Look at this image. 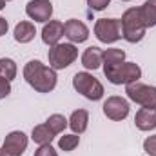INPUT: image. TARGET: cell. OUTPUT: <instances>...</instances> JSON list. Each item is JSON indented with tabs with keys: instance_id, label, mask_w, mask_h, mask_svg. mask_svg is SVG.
<instances>
[{
	"instance_id": "cell-1",
	"label": "cell",
	"mask_w": 156,
	"mask_h": 156,
	"mask_svg": "<svg viewBox=\"0 0 156 156\" xmlns=\"http://www.w3.org/2000/svg\"><path fill=\"white\" fill-rule=\"evenodd\" d=\"M26 82L38 93H49L56 85V73L53 67L44 66L40 60H31L24 67Z\"/></svg>"
},
{
	"instance_id": "cell-2",
	"label": "cell",
	"mask_w": 156,
	"mask_h": 156,
	"mask_svg": "<svg viewBox=\"0 0 156 156\" xmlns=\"http://www.w3.org/2000/svg\"><path fill=\"white\" fill-rule=\"evenodd\" d=\"M122 22V37L131 42V44H136L144 38L145 35V26H144V20L140 16V7H131L123 13V16L120 18Z\"/></svg>"
},
{
	"instance_id": "cell-3",
	"label": "cell",
	"mask_w": 156,
	"mask_h": 156,
	"mask_svg": "<svg viewBox=\"0 0 156 156\" xmlns=\"http://www.w3.org/2000/svg\"><path fill=\"white\" fill-rule=\"evenodd\" d=\"M73 87L87 100H100L104 96V85L89 73H76L73 78Z\"/></svg>"
},
{
	"instance_id": "cell-4",
	"label": "cell",
	"mask_w": 156,
	"mask_h": 156,
	"mask_svg": "<svg viewBox=\"0 0 156 156\" xmlns=\"http://www.w3.org/2000/svg\"><path fill=\"white\" fill-rule=\"evenodd\" d=\"M47 56H49V67L64 69L76 60L78 49L73 44H56V45H51Z\"/></svg>"
},
{
	"instance_id": "cell-5",
	"label": "cell",
	"mask_w": 156,
	"mask_h": 156,
	"mask_svg": "<svg viewBox=\"0 0 156 156\" xmlns=\"http://www.w3.org/2000/svg\"><path fill=\"white\" fill-rule=\"evenodd\" d=\"M129 100L140 104L142 107H156V87L153 85H145L142 82H133L127 83L125 89Z\"/></svg>"
},
{
	"instance_id": "cell-6",
	"label": "cell",
	"mask_w": 156,
	"mask_h": 156,
	"mask_svg": "<svg viewBox=\"0 0 156 156\" xmlns=\"http://www.w3.org/2000/svg\"><path fill=\"white\" fill-rule=\"evenodd\" d=\"M94 35L104 44H113L122 38V22L118 18H100L94 26Z\"/></svg>"
},
{
	"instance_id": "cell-7",
	"label": "cell",
	"mask_w": 156,
	"mask_h": 156,
	"mask_svg": "<svg viewBox=\"0 0 156 156\" xmlns=\"http://www.w3.org/2000/svg\"><path fill=\"white\" fill-rule=\"evenodd\" d=\"M107 80L111 82V83H133V82H138L140 76H142V69H140V66H136V64H133V62H123V64H120L116 69H113L111 73H107L105 75Z\"/></svg>"
},
{
	"instance_id": "cell-8",
	"label": "cell",
	"mask_w": 156,
	"mask_h": 156,
	"mask_svg": "<svg viewBox=\"0 0 156 156\" xmlns=\"http://www.w3.org/2000/svg\"><path fill=\"white\" fill-rule=\"evenodd\" d=\"M27 147V136L22 131H13L5 136L0 156H22Z\"/></svg>"
},
{
	"instance_id": "cell-9",
	"label": "cell",
	"mask_w": 156,
	"mask_h": 156,
	"mask_svg": "<svg viewBox=\"0 0 156 156\" xmlns=\"http://www.w3.org/2000/svg\"><path fill=\"white\" fill-rule=\"evenodd\" d=\"M104 115L115 122H120L129 115V102L122 96H111L104 102Z\"/></svg>"
},
{
	"instance_id": "cell-10",
	"label": "cell",
	"mask_w": 156,
	"mask_h": 156,
	"mask_svg": "<svg viewBox=\"0 0 156 156\" xmlns=\"http://www.w3.org/2000/svg\"><path fill=\"white\" fill-rule=\"evenodd\" d=\"M26 13L35 22H49L53 15V4L49 0H31L26 5Z\"/></svg>"
},
{
	"instance_id": "cell-11",
	"label": "cell",
	"mask_w": 156,
	"mask_h": 156,
	"mask_svg": "<svg viewBox=\"0 0 156 156\" xmlns=\"http://www.w3.org/2000/svg\"><path fill=\"white\" fill-rule=\"evenodd\" d=\"M64 35L71 40L73 44H82L89 37V29H87V26L83 22L71 18V20H67L64 24Z\"/></svg>"
},
{
	"instance_id": "cell-12",
	"label": "cell",
	"mask_w": 156,
	"mask_h": 156,
	"mask_svg": "<svg viewBox=\"0 0 156 156\" xmlns=\"http://www.w3.org/2000/svg\"><path fill=\"white\" fill-rule=\"evenodd\" d=\"M62 37H64V24L58 20H51L42 29V40L47 45H56Z\"/></svg>"
},
{
	"instance_id": "cell-13",
	"label": "cell",
	"mask_w": 156,
	"mask_h": 156,
	"mask_svg": "<svg viewBox=\"0 0 156 156\" xmlns=\"http://www.w3.org/2000/svg\"><path fill=\"white\" fill-rule=\"evenodd\" d=\"M134 123L140 131L156 129V107H142L134 116Z\"/></svg>"
},
{
	"instance_id": "cell-14",
	"label": "cell",
	"mask_w": 156,
	"mask_h": 156,
	"mask_svg": "<svg viewBox=\"0 0 156 156\" xmlns=\"http://www.w3.org/2000/svg\"><path fill=\"white\" fill-rule=\"evenodd\" d=\"M125 62V51L122 49H107L104 51V56H102V64H104V73H111L113 69H116L120 64Z\"/></svg>"
},
{
	"instance_id": "cell-15",
	"label": "cell",
	"mask_w": 156,
	"mask_h": 156,
	"mask_svg": "<svg viewBox=\"0 0 156 156\" xmlns=\"http://www.w3.org/2000/svg\"><path fill=\"white\" fill-rule=\"evenodd\" d=\"M102 56H104V51L100 47H87L82 55V64L85 69H98L102 66Z\"/></svg>"
},
{
	"instance_id": "cell-16",
	"label": "cell",
	"mask_w": 156,
	"mask_h": 156,
	"mask_svg": "<svg viewBox=\"0 0 156 156\" xmlns=\"http://www.w3.org/2000/svg\"><path fill=\"white\" fill-rule=\"evenodd\" d=\"M87 123H89V113L85 109L75 111L71 115V118H69V127L75 131V134H82L87 129Z\"/></svg>"
},
{
	"instance_id": "cell-17",
	"label": "cell",
	"mask_w": 156,
	"mask_h": 156,
	"mask_svg": "<svg viewBox=\"0 0 156 156\" xmlns=\"http://www.w3.org/2000/svg\"><path fill=\"white\" fill-rule=\"evenodd\" d=\"M35 35H37V31H35V26L31 22H20L15 27V40L20 42V44L31 42V40L35 38Z\"/></svg>"
},
{
	"instance_id": "cell-18",
	"label": "cell",
	"mask_w": 156,
	"mask_h": 156,
	"mask_svg": "<svg viewBox=\"0 0 156 156\" xmlns=\"http://www.w3.org/2000/svg\"><path fill=\"white\" fill-rule=\"evenodd\" d=\"M140 16L144 20V26L145 27L156 26V0H147L140 7Z\"/></svg>"
},
{
	"instance_id": "cell-19",
	"label": "cell",
	"mask_w": 156,
	"mask_h": 156,
	"mask_svg": "<svg viewBox=\"0 0 156 156\" xmlns=\"http://www.w3.org/2000/svg\"><path fill=\"white\" fill-rule=\"evenodd\" d=\"M31 138H33L38 145H47V144L53 142L55 133L49 129L47 123H42V125H37V127L33 129V136H31Z\"/></svg>"
},
{
	"instance_id": "cell-20",
	"label": "cell",
	"mask_w": 156,
	"mask_h": 156,
	"mask_svg": "<svg viewBox=\"0 0 156 156\" xmlns=\"http://www.w3.org/2000/svg\"><path fill=\"white\" fill-rule=\"evenodd\" d=\"M0 76L9 82L16 76V64L11 58H0Z\"/></svg>"
},
{
	"instance_id": "cell-21",
	"label": "cell",
	"mask_w": 156,
	"mask_h": 156,
	"mask_svg": "<svg viewBox=\"0 0 156 156\" xmlns=\"http://www.w3.org/2000/svg\"><path fill=\"white\" fill-rule=\"evenodd\" d=\"M47 125H49V129L55 133V134H58V133H62L69 123H67V120L62 116V115H51V116L47 118V122H45Z\"/></svg>"
},
{
	"instance_id": "cell-22",
	"label": "cell",
	"mask_w": 156,
	"mask_h": 156,
	"mask_svg": "<svg viewBox=\"0 0 156 156\" xmlns=\"http://www.w3.org/2000/svg\"><path fill=\"white\" fill-rule=\"evenodd\" d=\"M78 144H80V136L76 134H64L62 138H60V142H58V145H60V149L62 151H73L75 147H78Z\"/></svg>"
},
{
	"instance_id": "cell-23",
	"label": "cell",
	"mask_w": 156,
	"mask_h": 156,
	"mask_svg": "<svg viewBox=\"0 0 156 156\" xmlns=\"http://www.w3.org/2000/svg\"><path fill=\"white\" fill-rule=\"evenodd\" d=\"M144 149L149 156H156V134L154 136H149L145 142H144Z\"/></svg>"
},
{
	"instance_id": "cell-24",
	"label": "cell",
	"mask_w": 156,
	"mask_h": 156,
	"mask_svg": "<svg viewBox=\"0 0 156 156\" xmlns=\"http://www.w3.org/2000/svg\"><path fill=\"white\" fill-rule=\"evenodd\" d=\"M35 156H58V154L51 147V144H47V145H40L38 149H37V153H35Z\"/></svg>"
},
{
	"instance_id": "cell-25",
	"label": "cell",
	"mask_w": 156,
	"mask_h": 156,
	"mask_svg": "<svg viewBox=\"0 0 156 156\" xmlns=\"http://www.w3.org/2000/svg\"><path fill=\"white\" fill-rule=\"evenodd\" d=\"M109 2L111 0H87V5L91 9H94V11H102V9H105L109 5Z\"/></svg>"
},
{
	"instance_id": "cell-26",
	"label": "cell",
	"mask_w": 156,
	"mask_h": 156,
	"mask_svg": "<svg viewBox=\"0 0 156 156\" xmlns=\"http://www.w3.org/2000/svg\"><path fill=\"white\" fill-rule=\"evenodd\" d=\"M9 93H11V83H9V80H5V78L0 76V98H5Z\"/></svg>"
},
{
	"instance_id": "cell-27",
	"label": "cell",
	"mask_w": 156,
	"mask_h": 156,
	"mask_svg": "<svg viewBox=\"0 0 156 156\" xmlns=\"http://www.w3.org/2000/svg\"><path fill=\"white\" fill-rule=\"evenodd\" d=\"M5 31H7V20L0 16V37L5 35Z\"/></svg>"
},
{
	"instance_id": "cell-28",
	"label": "cell",
	"mask_w": 156,
	"mask_h": 156,
	"mask_svg": "<svg viewBox=\"0 0 156 156\" xmlns=\"http://www.w3.org/2000/svg\"><path fill=\"white\" fill-rule=\"evenodd\" d=\"M4 7H5V0H0V11H2Z\"/></svg>"
},
{
	"instance_id": "cell-29",
	"label": "cell",
	"mask_w": 156,
	"mask_h": 156,
	"mask_svg": "<svg viewBox=\"0 0 156 156\" xmlns=\"http://www.w3.org/2000/svg\"><path fill=\"white\" fill-rule=\"evenodd\" d=\"M123 2H129V0H123Z\"/></svg>"
},
{
	"instance_id": "cell-30",
	"label": "cell",
	"mask_w": 156,
	"mask_h": 156,
	"mask_svg": "<svg viewBox=\"0 0 156 156\" xmlns=\"http://www.w3.org/2000/svg\"><path fill=\"white\" fill-rule=\"evenodd\" d=\"M5 2H7V0H5Z\"/></svg>"
}]
</instances>
